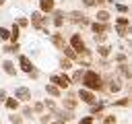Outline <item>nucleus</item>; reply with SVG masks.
Segmentation results:
<instances>
[{"mask_svg":"<svg viewBox=\"0 0 132 124\" xmlns=\"http://www.w3.org/2000/svg\"><path fill=\"white\" fill-rule=\"evenodd\" d=\"M118 120H116V116H105L103 118V124H116Z\"/></svg>","mask_w":132,"mask_h":124,"instance_id":"nucleus-35","label":"nucleus"},{"mask_svg":"<svg viewBox=\"0 0 132 124\" xmlns=\"http://www.w3.org/2000/svg\"><path fill=\"white\" fill-rule=\"evenodd\" d=\"M62 105H64V110H68V112H74V110H76V105H78V101H76V95H66V97L62 99Z\"/></svg>","mask_w":132,"mask_h":124,"instance_id":"nucleus-8","label":"nucleus"},{"mask_svg":"<svg viewBox=\"0 0 132 124\" xmlns=\"http://www.w3.org/2000/svg\"><path fill=\"white\" fill-rule=\"evenodd\" d=\"M19 66H21V68H23V70H25L27 74H29V72L33 70V62H31V60H29L27 56H19Z\"/></svg>","mask_w":132,"mask_h":124,"instance_id":"nucleus-11","label":"nucleus"},{"mask_svg":"<svg viewBox=\"0 0 132 124\" xmlns=\"http://www.w3.org/2000/svg\"><path fill=\"white\" fill-rule=\"evenodd\" d=\"M45 93L52 95V97H62V89H58L54 83H47V85H45Z\"/></svg>","mask_w":132,"mask_h":124,"instance_id":"nucleus-16","label":"nucleus"},{"mask_svg":"<svg viewBox=\"0 0 132 124\" xmlns=\"http://www.w3.org/2000/svg\"><path fill=\"white\" fill-rule=\"evenodd\" d=\"M39 120H41V124H50V120H52V114H41V116H39Z\"/></svg>","mask_w":132,"mask_h":124,"instance_id":"nucleus-32","label":"nucleus"},{"mask_svg":"<svg viewBox=\"0 0 132 124\" xmlns=\"http://www.w3.org/2000/svg\"><path fill=\"white\" fill-rule=\"evenodd\" d=\"M50 41H52L56 48H60V50L66 45V43H64V37H62V33H60V31H58V33H52V35H50Z\"/></svg>","mask_w":132,"mask_h":124,"instance_id":"nucleus-13","label":"nucleus"},{"mask_svg":"<svg viewBox=\"0 0 132 124\" xmlns=\"http://www.w3.org/2000/svg\"><path fill=\"white\" fill-rule=\"evenodd\" d=\"M29 76H31V79H37V76H39V72H37V70H35V68H33V70H31V72H29Z\"/></svg>","mask_w":132,"mask_h":124,"instance_id":"nucleus-42","label":"nucleus"},{"mask_svg":"<svg viewBox=\"0 0 132 124\" xmlns=\"http://www.w3.org/2000/svg\"><path fill=\"white\" fill-rule=\"evenodd\" d=\"M62 50H64V56H66L68 60H76V52H74V50H72L70 45H64Z\"/></svg>","mask_w":132,"mask_h":124,"instance_id":"nucleus-21","label":"nucleus"},{"mask_svg":"<svg viewBox=\"0 0 132 124\" xmlns=\"http://www.w3.org/2000/svg\"><path fill=\"white\" fill-rule=\"evenodd\" d=\"M80 79H82V70H74V72H72L70 83H80Z\"/></svg>","mask_w":132,"mask_h":124,"instance_id":"nucleus-27","label":"nucleus"},{"mask_svg":"<svg viewBox=\"0 0 132 124\" xmlns=\"http://www.w3.org/2000/svg\"><path fill=\"white\" fill-rule=\"evenodd\" d=\"M113 105H120V107H128V105H130V97H124V99H118V101H113Z\"/></svg>","mask_w":132,"mask_h":124,"instance_id":"nucleus-28","label":"nucleus"},{"mask_svg":"<svg viewBox=\"0 0 132 124\" xmlns=\"http://www.w3.org/2000/svg\"><path fill=\"white\" fill-rule=\"evenodd\" d=\"M85 2V6H95V0H82Z\"/></svg>","mask_w":132,"mask_h":124,"instance_id":"nucleus-45","label":"nucleus"},{"mask_svg":"<svg viewBox=\"0 0 132 124\" xmlns=\"http://www.w3.org/2000/svg\"><path fill=\"white\" fill-rule=\"evenodd\" d=\"M91 29H93V33H105V31H109V25L95 21V23H91Z\"/></svg>","mask_w":132,"mask_h":124,"instance_id":"nucleus-14","label":"nucleus"},{"mask_svg":"<svg viewBox=\"0 0 132 124\" xmlns=\"http://www.w3.org/2000/svg\"><path fill=\"white\" fill-rule=\"evenodd\" d=\"M43 107H45L47 112H52V114H54V112L58 110V105H56V103H54L52 99H45V101H43Z\"/></svg>","mask_w":132,"mask_h":124,"instance_id":"nucleus-24","label":"nucleus"},{"mask_svg":"<svg viewBox=\"0 0 132 124\" xmlns=\"http://www.w3.org/2000/svg\"><path fill=\"white\" fill-rule=\"evenodd\" d=\"M23 116H33V110H31L29 105H25V107H23Z\"/></svg>","mask_w":132,"mask_h":124,"instance_id":"nucleus-39","label":"nucleus"},{"mask_svg":"<svg viewBox=\"0 0 132 124\" xmlns=\"http://www.w3.org/2000/svg\"><path fill=\"white\" fill-rule=\"evenodd\" d=\"M70 21H72V23H80V25H89V19H87L80 10H72V12H70Z\"/></svg>","mask_w":132,"mask_h":124,"instance_id":"nucleus-10","label":"nucleus"},{"mask_svg":"<svg viewBox=\"0 0 132 124\" xmlns=\"http://www.w3.org/2000/svg\"><path fill=\"white\" fill-rule=\"evenodd\" d=\"M118 72H120L126 81H130V76H132V72H130V64H128V62H122V64L118 66Z\"/></svg>","mask_w":132,"mask_h":124,"instance_id":"nucleus-15","label":"nucleus"},{"mask_svg":"<svg viewBox=\"0 0 132 124\" xmlns=\"http://www.w3.org/2000/svg\"><path fill=\"white\" fill-rule=\"evenodd\" d=\"M82 87L89 89V91H101L103 89V76L95 70H85L82 72V79H80Z\"/></svg>","mask_w":132,"mask_h":124,"instance_id":"nucleus-1","label":"nucleus"},{"mask_svg":"<svg viewBox=\"0 0 132 124\" xmlns=\"http://www.w3.org/2000/svg\"><path fill=\"white\" fill-rule=\"evenodd\" d=\"M14 99L29 101V99H31V89H27V87H16V89H14Z\"/></svg>","mask_w":132,"mask_h":124,"instance_id":"nucleus-7","label":"nucleus"},{"mask_svg":"<svg viewBox=\"0 0 132 124\" xmlns=\"http://www.w3.org/2000/svg\"><path fill=\"white\" fill-rule=\"evenodd\" d=\"M78 97H80V99H82L85 103H89V105L97 101V95H95L93 91H89V89H85V87H82V89H78Z\"/></svg>","mask_w":132,"mask_h":124,"instance_id":"nucleus-5","label":"nucleus"},{"mask_svg":"<svg viewBox=\"0 0 132 124\" xmlns=\"http://www.w3.org/2000/svg\"><path fill=\"white\" fill-rule=\"evenodd\" d=\"M50 124H66V122H64V120H58V118H56V120H50Z\"/></svg>","mask_w":132,"mask_h":124,"instance_id":"nucleus-44","label":"nucleus"},{"mask_svg":"<svg viewBox=\"0 0 132 124\" xmlns=\"http://www.w3.org/2000/svg\"><path fill=\"white\" fill-rule=\"evenodd\" d=\"M4 99H6V91H4V89H0V101H4Z\"/></svg>","mask_w":132,"mask_h":124,"instance_id":"nucleus-43","label":"nucleus"},{"mask_svg":"<svg viewBox=\"0 0 132 124\" xmlns=\"http://www.w3.org/2000/svg\"><path fill=\"white\" fill-rule=\"evenodd\" d=\"M95 41L103 43V41H105V33H95Z\"/></svg>","mask_w":132,"mask_h":124,"instance_id":"nucleus-38","label":"nucleus"},{"mask_svg":"<svg viewBox=\"0 0 132 124\" xmlns=\"http://www.w3.org/2000/svg\"><path fill=\"white\" fill-rule=\"evenodd\" d=\"M60 68H62V70H68V68H72V60H68V58H62V60H60Z\"/></svg>","mask_w":132,"mask_h":124,"instance_id":"nucleus-26","label":"nucleus"},{"mask_svg":"<svg viewBox=\"0 0 132 124\" xmlns=\"http://www.w3.org/2000/svg\"><path fill=\"white\" fill-rule=\"evenodd\" d=\"M97 54H99L101 58H107V56L111 54V48H109V45H97Z\"/></svg>","mask_w":132,"mask_h":124,"instance_id":"nucleus-20","label":"nucleus"},{"mask_svg":"<svg viewBox=\"0 0 132 124\" xmlns=\"http://www.w3.org/2000/svg\"><path fill=\"white\" fill-rule=\"evenodd\" d=\"M52 12H54V25L60 29V27L64 25V12H62V10H52Z\"/></svg>","mask_w":132,"mask_h":124,"instance_id":"nucleus-18","label":"nucleus"},{"mask_svg":"<svg viewBox=\"0 0 132 124\" xmlns=\"http://www.w3.org/2000/svg\"><path fill=\"white\" fill-rule=\"evenodd\" d=\"M16 25H19V27H27V25H29V21H27V19H19V23H16Z\"/></svg>","mask_w":132,"mask_h":124,"instance_id":"nucleus-41","label":"nucleus"},{"mask_svg":"<svg viewBox=\"0 0 132 124\" xmlns=\"http://www.w3.org/2000/svg\"><path fill=\"white\" fill-rule=\"evenodd\" d=\"M2 4H4V0H0V6H2Z\"/></svg>","mask_w":132,"mask_h":124,"instance_id":"nucleus-47","label":"nucleus"},{"mask_svg":"<svg viewBox=\"0 0 132 124\" xmlns=\"http://www.w3.org/2000/svg\"><path fill=\"white\" fill-rule=\"evenodd\" d=\"M76 60H78L80 64H91V60H93V54H91V50L82 48V50L76 54Z\"/></svg>","mask_w":132,"mask_h":124,"instance_id":"nucleus-9","label":"nucleus"},{"mask_svg":"<svg viewBox=\"0 0 132 124\" xmlns=\"http://www.w3.org/2000/svg\"><path fill=\"white\" fill-rule=\"evenodd\" d=\"M93 122H95V116H85L78 124H93Z\"/></svg>","mask_w":132,"mask_h":124,"instance_id":"nucleus-34","label":"nucleus"},{"mask_svg":"<svg viewBox=\"0 0 132 124\" xmlns=\"http://www.w3.org/2000/svg\"><path fill=\"white\" fill-rule=\"evenodd\" d=\"M107 89H109V93H118V91L122 89V85H120V83H118L116 79H111V81H109V87H107Z\"/></svg>","mask_w":132,"mask_h":124,"instance_id":"nucleus-23","label":"nucleus"},{"mask_svg":"<svg viewBox=\"0 0 132 124\" xmlns=\"http://www.w3.org/2000/svg\"><path fill=\"white\" fill-rule=\"evenodd\" d=\"M10 124H23V118L21 116H10Z\"/></svg>","mask_w":132,"mask_h":124,"instance_id":"nucleus-37","label":"nucleus"},{"mask_svg":"<svg viewBox=\"0 0 132 124\" xmlns=\"http://www.w3.org/2000/svg\"><path fill=\"white\" fill-rule=\"evenodd\" d=\"M2 68H4V72H6V74H10V76H16L14 62H10V60H4V62H2Z\"/></svg>","mask_w":132,"mask_h":124,"instance_id":"nucleus-17","label":"nucleus"},{"mask_svg":"<svg viewBox=\"0 0 132 124\" xmlns=\"http://www.w3.org/2000/svg\"><path fill=\"white\" fill-rule=\"evenodd\" d=\"M103 2H105V0H95V4H103Z\"/></svg>","mask_w":132,"mask_h":124,"instance_id":"nucleus-46","label":"nucleus"},{"mask_svg":"<svg viewBox=\"0 0 132 124\" xmlns=\"http://www.w3.org/2000/svg\"><path fill=\"white\" fill-rule=\"evenodd\" d=\"M56 6V0H39V12H52Z\"/></svg>","mask_w":132,"mask_h":124,"instance_id":"nucleus-12","label":"nucleus"},{"mask_svg":"<svg viewBox=\"0 0 132 124\" xmlns=\"http://www.w3.org/2000/svg\"><path fill=\"white\" fill-rule=\"evenodd\" d=\"M52 83L58 89H68L70 87V76H66V74H52Z\"/></svg>","mask_w":132,"mask_h":124,"instance_id":"nucleus-4","label":"nucleus"},{"mask_svg":"<svg viewBox=\"0 0 132 124\" xmlns=\"http://www.w3.org/2000/svg\"><path fill=\"white\" fill-rule=\"evenodd\" d=\"M31 110H33V114H41L45 107H43V103H33V107H31Z\"/></svg>","mask_w":132,"mask_h":124,"instance_id":"nucleus-31","label":"nucleus"},{"mask_svg":"<svg viewBox=\"0 0 132 124\" xmlns=\"http://www.w3.org/2000/svg\"><path fill=\"white\" fill-rule=\"evenodd\" d=\"M101 110H103V103H97V101H95V103H91V114H93V116H95V114H99Z\"/></svg>","mask_w":132,"mask_h":124,"instance_id":"nucleus-29","label":"nucleus"},{"mask_svg":"<svg viewBox=\"0 0 132 124\" xmlns=\"http://www.w3.org/2000/svg\"><path fill=\"white\" fill-rule=\"evenodd\" d=\"M8 37H10V31L4 29V27H0V39H8Z\"/></svg>","mask_w":132,"mask_h":124,"instance_id":"nucleus-33","label":"nucleus"},{"mask_svg":"<svg viewBox=\"0 0 132 124\" xmlns=\"http://www.w3.org/2000/svg\"><path fill=\"white\" fill-rule=\"evenodd\" d=\"M8 39H12L14 43H16V39H19V25H12V29H10V37Z\"/></svg>","mask_w":132,"mask_h":124,"instance_id":"nucleus-25","label":"nucleus"},{"mask_svg":"<svg viewBox=\"0 0 132 124\" xmlns=\"http://www.w3.org/2000/svg\"><path fill=\"white\" fill-rule=\"evenodd\" d=\"M95 19H97L99 23H107V21H109V12H107V10H99Z\"/></svg>","mask_w":132,"mask_h":124,"instance_id":"nucleus-22","label":"nucleus"},{"mask_svg":"<svg viewBox=\"0 0 132 124\" xmlns=\"http://www.w3.org/2000/svg\"><path fill=\"white\" fill-rule=\"evenodd\" d=\"M4 52H6V54H16V52H19V45H16V43H10V45L4 48Z\"/></svg>","mask_w":132,"mask_h":124,"instance_id":"nucleus-30","label":"nucleus"},{"mask_svg":"<svg viewBox=\"0 0 132 124\" xmlns=\"http://www.w3.org/2000/svg\"><path fill=\"white\" fill-rule=\"evenodd\" d=\"M116 8H118L120 12H128V6H126V4H116Z\"/></svg>","mask_w":132,"mask_h":124,"instance_id":"nucleus-40","label":"nucleus"},{"mask_svg":"<svg viewBox=\"0 0 132 124\" xmlns=\"http://www.w3.org/2000/svg\"><path fill=\"white\" fill-rule=\"evenodd\" d=\"M4 105H6L10 112H14V110H19V99H14V97H10V99H4Z\"/></svg>","mask_w":132,"mask_h":124,"instance_id":"nucleus-19","label":"nucleus"},{"mask_svg":"<svg viewBox=\"0 0 132 124\" xmlns=\"http://www.w3.org/2000/svg\"><path fill=\"white\" fill-rule=\"evenodd\" d=\"M116 29H118V35L126 37L130 33V19L128 17H118L116 19Z\"/></svg>","mask_w":132,"mask_h":124,"instance_id":"nucleus-3","label":"nucleus"},{"mask_svg":"<svg viewBox=\"0 0 132 124\" xmlns=\"http://www.w3.org/2000/svg\"><path fill=\"white\" fill-rule=\"evenodd\" d=\"M113 58H116V62H120V64H122V62H126V54H122V52H120V54H116Z\"/></svg>","mask_w":132,"mask_h":124,"instance_id":"nucleus-36","label":"nucleus"},{"mask_svg":"<svg viewBox=\"0 0 132 124\" xmlns=\"http://www.w3.org/2000/svg\"><path fill=\"white\" fill-rule=\"evenodd\" d=\"M70 48H72L76 54L85 48V41H82V37H80L78 33H72V37H70Z\"/></svg>","mask_w":132,"mask_h":124,"instance_id":"nucleus-6","label":"nucleus"},{"mask_svg":"<svg viewBox=\"0 0 132 124\" xmlns=\"http://www.w3.org/2000/svg\"><path fill=\"white\" fill-rule=\"evenodd\" d=\"M31 25L35 27V29H39V31H47L45 29V25H47V17H43V12H33L31 14Z\"/></svg>","mask_w":132,"mask_h":124,"instance_id":"nucleus-2","label":"nucleus"}]
</instances>
